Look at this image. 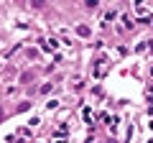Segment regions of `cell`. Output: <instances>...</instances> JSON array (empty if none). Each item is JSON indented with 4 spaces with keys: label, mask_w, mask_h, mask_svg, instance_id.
Here are the masks:
<instances>
[{
    "label": "cell",
    "mask_w": 153,
    "mask_h": 143,
    "mask_svg": "<svg viewBox=\"0 0 153 143\" xmlns=\"http://www.w3.org/2000/svg\"><path fill=\"white\" fill-rule=\"evenodd\" d=\"M0 118H3V112H0Z\"/></svg>",
    "instance_id": "cell-1"
}]
</instances>
